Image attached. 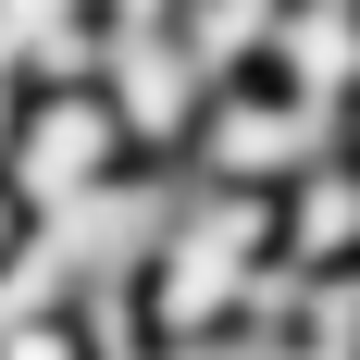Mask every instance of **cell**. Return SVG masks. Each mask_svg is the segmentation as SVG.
<instances>
[{
  "label": "cell",
  "mask_w": 360,
  "mask_h": 360,
  "mask_svg": "<svg viewBox=\"0 0 360 360\" xmlns=\"http://www.w3.org/2000/svg\"><path fill=\"white\" fill-rule=\"evenodd\" d=\"M112 174H137V137H124L100 63H87V75H37L25 112H13V137H0V186H13V212H25V224H63V212H87Z\"/></svg>",
  "instance_id": "1"
},
{
  "label": "cell",
  "mask_w": 360,
  "mask_h": 360,
  "mask_svg": "<svg viewBox=\"0 0 360 360\" xmlns=\"http://www.w3.org/2000/svg\"><path fill=\"white\" fill-rule=\"evenodd\" d=\"M13 249H25V212H13V186H0V261H13Z\"/></svg>",
  "instance_id": "3"
},
{
  "label": "cell",
  "mask_w": 360,
  "mask_h": 360,
  "mask_svg": "<svg viewBox=\"0 0 360 360\" xmlns=\"http://www.w3.org/2000/svg\"><path fill=\"white\" fill-rule=\"evenodd\" d=\"M261 75H274L286 100L360 124V0H286L274 37H261Z\"/></svg>",
  "instance_id": "2"
}]
</instances>
